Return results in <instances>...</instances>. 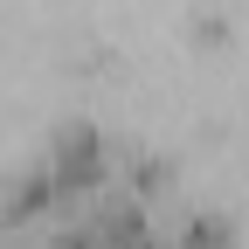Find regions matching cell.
<instances>
[{
    "mask_svg": "<svg viewBox=\"0 0 249 249\" xmlns=\"http://www.w3.org/2000/svg\"><path fill=\"white\" fill-rule=\"evenodd\" d=\"M104 180V145L90 124H70L55 139V187H97Z\"/></svg>",
    "mask_w": 249,
    "mask_h": 249,
    "instance_id": "obj_1",
    "label": "cell"
},
{
    "mask_svg": "<svg viewBox=\"0 0 249 249\" xmlns=\"http://www.w3.org/2000/svg\"><path fill=\"white\" fill-rule=\"evenodd\" d=\"M55 194H62V187H55V173H28L14 194H7V222H28V214H42Z\"/></svg>",
    "mask_w": 249,
    "mask_h": 249,
    "instance_id": "obj_2",
    "label": "cell"
},
{
    "mask_svg": "<svg viewBox=\"0 0 249 249\" xmlns=\"http://www.w3.org/2000/svg\"><path fill=\"white\" fill-rule=\"evenodd\" d=\"M187 249H229V229L214 222V214H201V222L187 229Z\"/></svg>",
    "mask_w": 249,
    "mask_h": 249,
    "instance_id": "obj_3",
    "label": "cell"
},
{
    "mask_svg": "<svg viewBox=\"0 0 249 249\" xmlns=\"http://www.w3.org/2000/svg\"><path fill=\"white\" fill-rule=\"evenodd\" d=\"M194 42H201V49H222V42H229V21H222V14H201V21H194Z\"/></svg>",
    "mask_w": 249,
    "mask_h": 249,
    "instance_id": "obj_4",
    "label": "cell"
}]
</instances>
